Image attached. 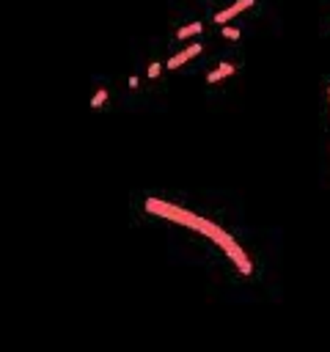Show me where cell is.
Wrapping results in <instances>:
<instances>
[{
	"label": "cell",
	"instance_id": "6da1fadb",
	"mask_svg": "<svg viewBox=\"0 0 330 352\" xmlns=\"http://www.w3.org/2000/svg\"><path fill=\"white\" fill-rule=\"evenodd\" d=\"M146 209L154 212V214H160V217H165V220L179 223V226H190V228L206 234L209 239H217V234L223 231V228H217L214 223H209V220H204V217H198V214H192V212H187V209H179V206H173V204H168V201H160V198H148V201H146Z\"/></svg>",
	"mask_w": 330,
	"mask_h": 352
},
{
	"label": "cell",
	"instance_id": "7a4b0ae2",
	"mask_svg": "<svg viewBox=\"0 0 330 352\" xmlns=\"http://www.w3.org/2000/svg\"><path fill=\"white\" fill-rule=\"evenodd\" d=\"M214 242H217V245L226 250V256H228V258L236 264V270H239V272H245V275H250V272H253V264H250V258L245 256V250H242V248H239V245H236V242H234V239H231L226 231H220Z\"/></svg>",
	"mask_w": 330,
	"mask_h": 352
},
{
	"label": "cell",
	"instance_id": "3957f363",
	"mask_svg": "<svg viewBox=\"0 0 330 352\" xmlns=\"http://www.w3.org/2000/svg\"><path fill=\"white\" fill-rule=\"evenodd\" d=\"M250 6H253V0H236V3L231 6V8H226V11H220V14L214 16V22H220V25H223V22H228L231 16H236V14L242 11V8H250Z\"/></svg>",
	"mask_w": 330,
	"mask_h": 352
},
{
	"label": "cell",
	"instance_id": "277c9868",
	"mask_svg": "<svg viewBox=\"0 0 330 352\" xmlns=\"http://www.w3.org/2000/svg\"><path fill=\"white\" fill-rule=\"evenodd\" d=\"M195 52H201V44H192V47H187L184 52H179V55H173V58L168 60V66H170V69H179V66H182L184 60H190V58H192Z\"/></svg>",
	"mask_w": 330,
	"mask_h": 352
},
{
	"label": "cell",
	"instance_id": "5b68a950",
	"mask_svg": "<svg viewBox=\"0 0 330 352\" xmlns=\"http://www.w3.org/2000/svg\"><path fill=\"white\" fill-rule=\"evenodd\" d=\"M228 74H234V66H231V63H223V66H217V69L209 74V82H217L220 77H228Z\"/></svg>",
	"mask_w": 330,
	"mask_h": 352
},
{
	"label": "cell",
	"instance_id": "8992f818",
	"mask_svg": "<svg viewBox=\"0 0 330 352\" xmlns=\"http://www.w3.org/2000/svg\"><path fill=\"white\" fill-rule=\"evenodd\" d=\"M192 33H201V22H192V25L182 28V30H179V38H187V36H192Z\"/></svg>",
	"mask_w": 330,
	"mask_h": 352
},
{
	"label": "cell",
	"instance_id": "52a82bcc",
	"mask_svg": "<svg viewBox=\"0 0 330 352\" xmlns=\"http://www.w3.org/2000/svg\"><path fill=\"white\" fill-rule=\"evenodd\" d=\"M104 99H107V91H104V88H99V91H96V96L91 99V107H99Z\"/></svg>",
	"mask_w": 330,
	"mask_h": 352
},
{
	"label": "cell",
	"instance_id": "ba28073f",
	"mask_svg": "<svg viewBox=\"0 0 330 352\" xmlns=\"http://www.w3.org/2000/svg\"><path fill=\"white\" fill-rule=\"evenodd\" d=\"M223 36L226 38H239V30L236 28H223Z\"/></svg>",
	"mask_w": 330,
	"mask_h": 352
},
{
	"label": "cell",
	"instance_id": "9c48e42d",
	"mask_svg": "<svg viewBox=\"0 0 330 352\" xmlns=\"http://www.w3.org/2000/svg\"><path fill=\"white\" fill-rule=\"evenodd\" d=\"M160 69H162L160 63H151V66H148V77H157V74H160Z\"/></svg>",
	"mask_w": 330,
	"mask_h": 352
}]
</instances>
